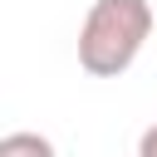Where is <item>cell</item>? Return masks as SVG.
<instances>
[{
  "label": "cell",
  "instance_id": "cell-1",
  "mask_svg": "<svg viewBox=\"0 0 157 157\" xmlns=\"http://www.w3.org/2000/svg\"><path fill=\"white\" fill-rule=\"evenodd\" d=\"M152 5L147 0H93L78 25V64L93 78H118L132 69L142 44L152 39Z\"/></svg>",
  "mask_w": 157,
  "mask_h": 157
},
{
  "label": "cell",
  "instance_id": "cell-2",
  "mask_svg": "<svg viewBox=\"0 0 157 157\" xmlns=\"http://www.w3.org/2000/svg\"><path fill=\"white\" fill-rule=\"evenodd\" d=\"M0 157H54V142L44 132H10L0 137Z\"/></svg>",
  "mask_w": 157,
  "mask_h": 157
},
{
  "label": "cell",
  "instance_id": "cell-3",
  "mask_svg": "<svg viewBox=\"0 0 157 157\" xmlns=\"http://www.w3.org/2000/svg\"><path fill=\"white\" fill-rule=\"evenodd\" d=\"M137 157H157V123L142 128V137H137Z\"/></svg>",
  "mask_w": 157,
  "mask_h": 157
}]
</instances>
